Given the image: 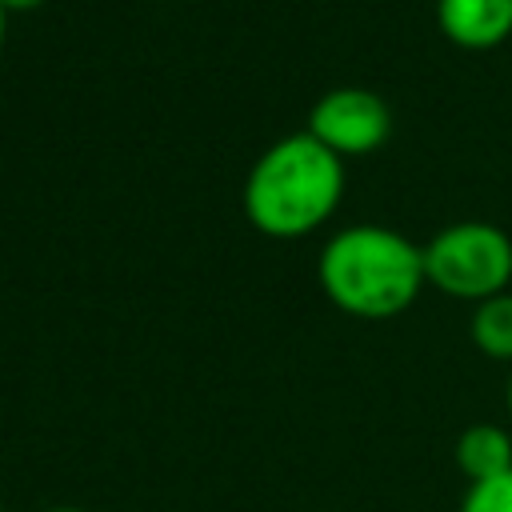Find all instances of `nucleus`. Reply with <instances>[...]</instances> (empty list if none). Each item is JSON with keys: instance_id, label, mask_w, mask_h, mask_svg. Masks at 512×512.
Instances as JSON below:
<instances>
[{"instance_id": "obj_1", "label": "nucleus", "mask_w": 512, "mask_h": 512, "mask_svg": "<svg viewBox=\"0 0 512 512\" xmlns=\"http://www.w3.org/2000/svg\"><path fill=\"white\" fill-rule=\"evenodd\" d=\"M316 280L340 312L356 320H392L408 312L428 284L424 244L388 224H348L324 240Z\"/></svg>"}, {"instance_id": "obj_2", "label": "nucleus", "mask_w": 512, "mask_h": 512, "mask_svg": "<svg viewBox=\"0 0 512 512\" xmlns=\"http://www.w3.org/2000/svg\"><path fill=\"white\" fill-rule=\"evenodd\" d=\"M344 196V160L316 136L292 132L268 144L244 176V216L272 240H300L332 220Z\"/></svg>"}, {"instance_id": "obj_3", "label": "nucleus", "mask_w": 512, "mask_h": 512, "mask_svg": "<svg viewBox=\"0 0 512 512\" xmlns=\"http://www.w3.org/2000/svg\"><path fill=\"white\" fill-rule=\"evenodd\" d=\"M424 276L452 300L480 304L512 284V236L488 220H460L424 244Z\"/></svg>"}, {"instance_id": "obj_4", "label": "nucleus", "mask_w": 512, "mask_h": 512, "mask_svg": "<svg viewBox=\"0 0 512 512\" xmlns=\"http://www.w3.org/2000/svg\"><path fill=\"white\" fill-rule=\"evenodd\" d=\"M304 132L316 136L340 160L368 156V152L388 144V136H392V108L372 88L340 84V88H328L312 104Z\"/></svg>"}, {"instance_id": "obj_5", "label": "nucleus", "mask_w": 512, "mask_h": 512, "mask_svg": "<svg viewBox=\"0 0 512 512\" xmlns=\"http://www.w3.org/2000/svg\"><path fill=\"white\" fill-rule=\"evenodd\" d=\"M436 28L464 52L500 48L512 36V0H436Z\"/></svg>"}, {"instance_id": "obj_6", "label": "nucleus", "mask_w": 512, "mask_h": 512, "mask_svg": "<svg viewBox=\"0 0 512 512\" xmlns=\"http://www.w3.org/2000/svg\"><path fill=\"white\" fill-rule=\"evenodd\" d=\"M456 468L468 476V484L508 472L512 468V432L500 424H468L456 436Z\"/></svg>"}, {"instance_id": "obj_7", "label": "nucleus", "mask_w": 512, "mask_h": 512, "mask_svg": "<svg viewBox=\"0 0 512 512\" xmlns=\"http://www.w3.org/2000/svg\"><path fill=\"white\" fill-rule=\"evenodd\" d=\"M468 332H472V344L484 356L512 364V292H496V296L480 300L472 308Z\"/></svg>"}, {"instance_id": "obj_8", "label": "nucleus", "mask_w": 512, "mask_h": 512, "mask_svg": "<svg viewBox=\"0 0 512 512\" xmlns=\"http://www.w3.org/2000/svg\"><path fill=\"white\" fill-rule=\"evenodd\" d=\"M460 512H512V468L492 480L468 484Z\"/></svg>"}, {"instance_id": "obj_9", "label": "nucleus", "mask_w": 512, "mask_h": 512, "mask_svg": "<svg viewBox=\"0 0 512 512\" xmlns=\"http://www.w3.org/2000/svg\"><path fill=\"white\" fill-rule=\"evenodd\" d=\"M4 4V12L12 16V12H32V8H40L44 0H0Z\"/></svg>"}, {"instance_id": "obj_10", "label": "nucleus", "mask_w": 512, "mask_h": 512, "mask_svg": "<svg viewBox=\"0 0 512 512\" xmlns=\"http://www.w3.org/2000/svg\"><path fill=\"white\" fill-rule=\"evenodd\" d=\"M4 36H8V12H4V4H0V48H4Z\"/></svg>"}, {"instance_id": "obj_11", "label": "nucleus", "mask_w": 512, "mask_h": 512, "mask_svg": "<svg viewBox=\"0 0 512 512\" xmlns=\"http://www.w3.org/2000/svg\"><path fill=\"white\" fill-rule=\"evenodd\" d=\"M44 512H84V508H72V504H60V508H44Z\"/></svg>"}, {"instance_id": "obj_12", "label": "nucleus", "mask_w": 512, "mask_h": 512, "mask_svg": "<svg viewBox=\"0 0 512 512\" xmlns=\"http://www.w3.org/2000/svg\"><path fill=\"white\" fill-rule=\"evenodd\" d=\"M508 416H512V372H508Z\"/></svg>"}]
</instances>
